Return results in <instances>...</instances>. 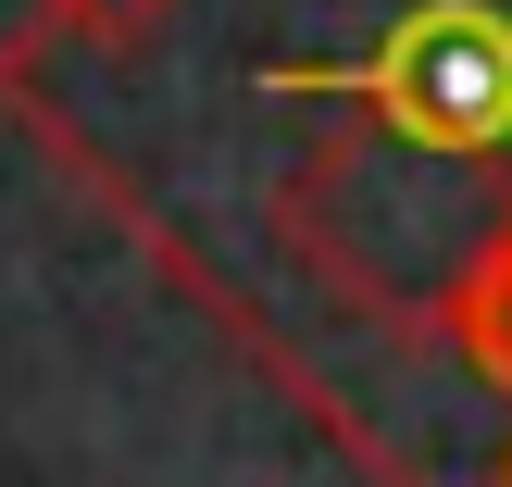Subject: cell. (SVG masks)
I'll return each instance as SVG.
<instances>
[{
	"label": "cell",
	"mask_w": 512,
	"mask_h": 487,
	"mask_svg": "<svg viewBox=\"0 0 512 487\" xmlns=\"http://www.w3.org/2000/svg\"><path fill=\"white\" fill-rule=\"evenodd\" d=\"M438 338H450V350H463V363L512 400V225H488V238H475L463 263L438 275Z\"/></svg>",
	"instance_id": "7a4b0ae2"
},
{
	"label": "cell",
	"mask_w": 512,
	"mask_h": 487,
	"mask_svg": "<svg viewBox=\"0 0 512 487\" xmlns=\"http://www.w3.org/2000/svg\"><path fill=\"white\" fill-rule=\"evenodd\" d=\"M288 100H350L400 150H512V13L500 0H413L350 63H288Z\"/></svg>",
	"instance_id": "6da1fadb"
},
{
	"label": "cell",
	"mask_w": 512,
	"mask_h": 487,
	"mask_svg": "<svg viewBox=\"0 0 512 487\" xmlns=\"http://www.w3.org/2000/svg\"><path fill=\"white\" fill-rule=\"evenodd\" d=\"M63 38H150V25L175 13V0H38Z\"/></svg>",
	"instance_id": "3957f363"
}]
</instances>
